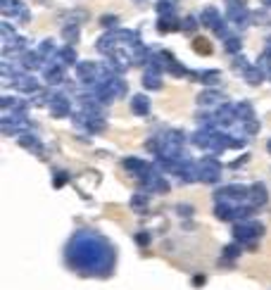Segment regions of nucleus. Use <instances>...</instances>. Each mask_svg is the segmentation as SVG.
<instances>
[{
  "mask_svg": "<svg viewBox=\"0 0 271 290\" xmlns=\"http://www.w3.org/2000/svg\"><path fill=\"white\" fill-rule=\"evenodd\" d=\"M22 65L24 69H36L43 65V60L38 57V53H22Z\"/></svg>",
  "mask_w": 271,
  "mask_h": 290,
  "instance_id": "obj_24",
  "label": "nucleus"
},
{
  "mask_svg": "<svg viewBox=\"0 0 271 290\" xmlns=\"http://www.w3.org/2000/svg\"><path fill=\"white\" fill-rule=\"evenodd\" d=\"M214 114H217V124H221V126H231V124L238 119L236 117V105H226V102H224V105L219 107V112H214Z\"/></svg>",
  "mask_w": 271,
  "mask_h": 290,
  "instance_id": "obj_6",
  "label": "nucleus"
},
{
  "mask_svg": "<svg viewBox=\"0 0 271 290\" xmlns=\"http://www.w3.org/2000/svg\"><path fill=\"white\" fill-rule=\"evenodd\" d=\"M243 79L248 81L250 86H260L262 81H264V72H262L260 67H245L243 69Z\"/></svg>",
  "mask_w": 271,
  "mask_h": 290,
  "instance_id": "obj_16",
  "label": "nucleus"
},
{
  "mask_svg": "<svg viewBox=\"0 0 271 290\" xmlns=\"http://www.w3.org/2000/svg\"><path fill=\"white\" fill-rule=\"evenodd\" d=\"M179 214H181V216L193 214V207H190V204H179Z\"/></svg>",
  "mask_w": 271,
  "mask_h": 290,
  "instance_id": "obj_39",
  "label": "nucleus"
},
{
  "mask_svg": "<svg viewBox=\"0 0 271 290\" xmlns=\"http://www.w3.org/2000/svg\"><path fill=\"white\" fill-rule=\"evenodd\" d=\"M148 240H150L148 233H141V236H138V243H141V245H148Z\"/></svg>",
  "mask_w": 271,
  "mask_h": 290,
  "instance_id": "obj_42",
  "label": "nucleus"
},
{
  "mask_svg": "<svg viewBox=\"0 0 271 290\" xmlns=\"http://www.w3.org/2000/svg\"><path fill=\"white\" fill-rule=\"evenodd\" d=\"M53 48H55V43L53 41H43V43H41V48H38V57H41V60H48V57H53V55H57V53H53Z\"/></svg>",
  "mask_w": 271,
  "mask_h": 290,
  "instance_id": "obj_29",
  "label": "nucleus"
},
{
  "mask_svg": "<svg viewBox=\"0 0 271 290\" xmlns=\"http://www.w3.org/2000/svg\"><path fill=\"white\" fill-rule=\"evenodd\" d=\"M0 33H2V38H5V43H10L14 41V31H12V26L7 22H0Z\"/></svg>",
  "mask_w": 271,
  "mask_h": 290,
  "instance_id": "obj_32",
  "label": "nucleus"
},
{
  "mask_svg": "<svg viewBox=\"0 0 271 290\" xmlns=\"http://www.w3.org/2000/svg\"><path fill=\"white\" fill-rule=\"evenodd\" d=\"M22 7H24L22 0H0V12H2L5 17H14Z\"/></svg>",
  "mask_w": 271,
  "mask_h": 290,
  "instance_id": "obj_19",
  "label": "nucleus"
},
{
  "mask_svg": "<svg viewBox=\"0 0 271 290\" xmlns=\"http://www.w3.org/2000/svg\"><path fill=\"white\" fill-rule=\"evenodd\" d=\"M200 167V181L205 183H217L221 176V164L217 162V157H202L197 162Z\"/></svg>",
  "mask_w": 271,
  "mask_h": 290,
  "instance_id": "obj_1",
  "label": "nucleus"
},
{
  "mask_svg": "<svg viewBox=\"0 0 271 290\" xmlns=\"http://www.w3.org/2000/svg\"><path fill=\"white\" fill-rule=\"evenodd\" d=\"M157 14H160V17L174 14V0H160V2H157Z\"/></svg>",
  "mask_w": 271,
  "mask_h": 290,
  "instance_id": "obj_28",
  "label": "nucleus"
},
{
  "mask_svg": "<svg viewBox=\"0 0 271 290\" xmlns=\"http://www.w3.org/2000/svg\"><path fill=\"white\" fill-rule=\"evenodd\" d=\"M14 86L19 88V93H38L41 88H38V81L31 79V76H22V79H17L14 81Z\"/></svg>",
  "mask_w": 271,
  "mask_h": 290,
  "instance_id": "obj_18",
  "label": "nucleus"
},
{
  "mask_svg": "<svg viewBox=\"0 0 271 290\" xmlns=\"http://www.w3.org/2000/svg\"><path fill=\"white\" fill-rule=\"evenodd\" d=\"M143 86L148 88V91H160L162 88V79L157 74H145L143 76Z\"/></svg>",
  "mask_w": 271,
  "mask_h": 290,
  "instance_id": "obj_27",
  "label": "nucleus"
},
{
  "mask_svg": "<svg viewBox=\"0 0 271 290\" xmlns=\"http://www.w3.org/2000/svg\"><path fill=\"white\" fill-rule=\"evenodd\" d=\"M131 204L138 207V209H143V207L148 204V197H145V195H133V197H131Z\"/></svg>",
  "mask_w": 271,
  "mask_h": 290,
  "instance_id": "obj_36",
  "label": "nucleus"
},
{
  "mask_svg": "<svg viewBox=\"0 0 271 290\" xmlns=\"http://www.w3.org/2000/svg\"><path fill=\"white\" fill-rule=\"evenodd\" d=\"M62 36H65L69 43L79 41V26H76V24H69V26H65V29H62Z\"/></svg>",
  "mask_w": 271,
  "mask_h": 290,
  "instance_id": "obj_30",
  "label": "nucleus"
},
{
  "mask_svg": "<svg viewBox=\"0 0 271 290\" xmlns=\"http://www.w3.org/2000/svg\"><path fill=\"white\" fill-rule=\"evenodd\" d=\"M124 169H126V172H131V174H136L138 179H145L148 174L155 172V167H152V164L138 160V157H126V160H124Z\"/></svg>",
  "mask_w": 271,
  "mask_h": 290,
  "instance_id": "obj_4",
  "label": "nucleus"
},
{
  "mask_svg": "<svg viewBox=\"0 0 271 290\" xmlns=\"http://www.w3.org/2000/svg\"><path fill=\"white\" fill-rule=\"evenodd\" d=\"M262 233H264V226H262L260 221H248V224H238L236 228H233V236L238 238V240H245V243H248V240H252V243H255V240H257Z\"/></svg>",
  "mask_w": 271,
  "mask_h": 290,
  "instance_id": "obj_2",
  "label": "nucleus"
},
{
  "mask_svg": "<svg viewBox=\"0 0 271 290\" xmlns=\"http://www.w3.org/2000/svg\"><path fill=\"white\" fill-rule=\"evenodd\" d=\"M57 57L62 65H76V50L72 45H65L62 50H57Z\"/></svg>",
  "mask_w": 271,
  "mask_h": 290,
  "instance_id": "obj_22",
  "label": "nucleus"
},
{
  "mask_svg": "<svg viewBox=\"0 0 271 290\" xmlns=\"http://www.w3.org/2000/svg\"><path fill=\"white\" fill-rule=\"evenodd\" d=\"M200 22L205 24V26H209V29L214 31V29H217V26L224 22V19L219 17L217 7H205V10H202V14H200Z\"/></svg>",
  "mask_w": 271,
  "mask_h": 290,
  "instance_id": "obj_10",
  "label": "nucleus"
},
{
  "mask_svg": "<svg viewBox=\"0 0 271 290\" xmlns=\"http://www.w3.org/2000/svg\"><path fill=\"white\" fill-rule=\"evenodd\" d=\"M157 29L162 33H172L176 29H181V22H179V17L176 14H169V17H160V22H157Z\"/></svg>",
  "mask_w": 271,
  "mask_h": 290,
  "instance_id": "obj_17",
  "label": "nucleus"
},
{
  "mask_svg": "<svg viewBox=\"0 0 271 290\" xmlns=\"http://www.w3.org/2000/svg\"><path fill=\"white\" fill-rule=\"evenodd\" d=\"M50 109H53V117H57V119L67 117V114L72 112V107H69V100H67L65 96H55L53 102H50Z\"/></svg>",
  "mask_w": 271,
  "mask_h": 290,
  "instance_id": "obj_9",
  "label": "nucleus"
},
{
  "mask_svg": "<svg viewBox=\"0 0 271 290\" xmlns=\"http://www.w3.org/2000/svg\"><path fill=\"white\" fill-rule=\"evenodd\" d=\"M181 181H185V183H193V181H197L200 179V167H197V162H193V160H185L183 162V167H181Z\"/></svg>",
  "mask_w": 271,
  "mask_h": 290,
  "instance_id": "obj_7",
  "label": "nucleus"
},
{
  "mask_svg": "<svg viewBox=\"0 0 271 290\" xmlns=\"http://www.w3.org/2000/svg\"><path fill=\"white\" fill-rule=\"evenodd\" d=\"M267 200H269L267 186H264V183H255V186L250 188V202L255 204V207H262V204H267Z\"/></svg>",
  "mask_w": 271,
  "mask_h": 290,
  "instance_id": "obj_8",
  "label": "nucleus"
},
{
  "mask_svg": "<svg viewBox=\"0 0 271 290\" xmlns=\"http://www.w3.org/2000/svg\"><path fill=\"white\" fill-rule=\"evenodd\" d=\"M267 150H269V152H271V140H269V145H267Z\"/></svg>",
  "mask_w": 271,
  "mask_h": 290,
  "instance_id": "obj_44",
  "label": "nucleus"
},
{
  "mask_svg": "<svg viewBox=\"0 0 271 290\" xmlns=\"http://www.w3.org/2000/svg\"><path fill=\"white\" fill-rule=\"evenodd\" d=\"M141 183H143L145 191H155V193H167V191H169V183L164 181L162 176H157V172L148 174L145 179H141Z\"/></svg>",
  "mask_w": 271,
  "mask_h": 290,
  "instance_id": "obj_5",
  "label": "nucleus"
},
{
  "mask_svg": "<svg viewBox=\"0 0 271 290\" xmlns=\"http://www.w3.org/2000/svg\"><path fill=\"white\" fill-rule=\"evenodd\" d=\"M243 129H245V133H250V136H255V133L260 131V124H257L255 119H248V121L243 124Z\"/></svg>",
  "mask_w": 271,
  "mask_h": 290,
  "instance_id": "obj_34",
  "label": "nucleus"
},
{
  "mask_svg": "<svg viewBox=\"0 0 271 290\" xmlns=\"http://www.w3.org/2000/svg\"><path fill=\"white\" fill-rule=\"evenodd\" d=\"M233 67H236V69H245V67H250V65L243 60V57H236V60H233Z\"/></svg>",
  "mask_w": 271,
  "mask_h": 290,
  "instance_id": "obj_40",
  "label": "nucleus"
},
{
  "mask_svg": "<svg viewBox=\"0 0 271 290\" xmlns=\"http://www.w3.org/2000/svg\"><path fill=\"white\" fill-rule=\"evenodd\" d=\"M181 29H183L185 33H195V29H197V19H195V17H185L183 22H181Z\"/></svg>",
  "mask_w": 271,
  "mask_h": 290,
  "instance_id": "obj_31",
  "label": "nucleus"
},
{
  "mask_svg": "<svg viewBox=\"0 0 271 290\" xmlns=\"http://www.w3.org/2000/svg\"><path fill=\"white\" fill-rule=\"evenodd\" d=\"M236 117L243 119V121H248V119H255V107L250 105L248 100H243V102H238V105H236Z\"/></svg>",
  "mask_w": 271,
  "mask_h": 290,
  "instance_id": "obj_20",
  "label": "nucleus"
},
{
  "mask_svg": "<svg viewBox=\"0 0 271 290\" xmlns=\"http://www.w3.org/2000/svg\"><path fill=\"white\" fill-rule=\"evenodd\" d=\"M224 48H226V53L228 55H240V48H243V41H240L238 36H228L226 41H224Z\"/></svg>",
  "mask_w": 271,
  "mask_h": 290,
  "instance_id": "obj_23",
  "label": "nucleus"
},
{
  "mask_svg": "<svg viewBox=\"0 0 271 290\" xmlns=\"http://www.w3.org/2000/svg\"><path fill=\"white\" fill-rule=\"evenodd\" d=\"M219 102H224V96L219 91H214V88H209V91L197 96V105H202V107H207V105L212 107V105H219Z\"/></svg>",
  "mask_w": 271,
  "mask_h": 290,
  "instance_id": "obj_11",
  "label": "nucleus"
},
{
  "mask_svg": "<svg viewBox=\"0 0 271 290\" xmlns=\"http://www.w3.org/2000/svg\"><path fill=\"white\" fill-rule=\"evenodd\" d=\"M67 181V174H60V176H57V174H55V179H53V183H55V188H57V186H62V183Z\"/></svg>",
  "mask_w": 271,
  "mask_h": 290,
  "instance_id": "obj_41",
  "label": "nucleus"
},
{
  "mask_svg": "<svg viewBox=\"0 0 271 290\" xmlns=\"http://www.w3.org/2000/svg\"><path fill=\"white\" fill-rule=\"evenodd\" d=\"M250 162V155H240L236 162H231V169H238V167H243V164H248Z\"/></svg>",
  "mask_w": 271,
  "mask_h": 290,
  "instance_id": "obj_38",
  "label": "nucleus"
},
{
  "mask_svg": "<svg viewBox=\"0 0 271 290\" xmlns=\"http://www.w3.org/2000/svg\"><path fill=\"white\" fill-rule=\"evenodd\" d=\"M188 76H190L193 81H202V84H219L221 72H219V69H212V72H190Z\"/></svg>",
  "mask_w": 271,
  "mask_h": 290,
  "instance_id": "obj_14",
  "label": "nucleus"
},
{
  "mask_svg": "<svg viewBox=\"0 0 271 290\" xmlns=\"http://www.w3.org/2000/svg\"><path fill=\"white\" fill-rule=\"evenodd\" d=\"M269 76H271V72H269Z\"/></svg>",
  "mask_w": 271,
  "mask_h": 290,
  "instance_id": "obj_45",
  "label": "nucleus"
},
{
  "mask_svg": "<svg viewBox=\"0 0 271 290\" xmlns=\"http://www.w3.org/2000/svg\"><path fill=\"white\" fill-rule=\"evenodd\" d=\"M100 24H102L105 29H114V26L119 24V17H117V14H105V17L100 19Z\"/></svg>",
  "mask_w": 271,
  "mask_h": 290,
  "instance_id": "obj_33",
  "label": "nucleus"
},
{
  "mask_svg": "<svg viewBox=\"0 0 271 290\" xmlns=\"http://www.w3.org/2000/svg\"><path fill=\"white\" fill-rule=\"evenodd\" d=\"M45 81H48L50 86L62 84V81H65V69H62V65H50L48 67V69H45Z\"/></svg>",
  "mask_w": 271,
  "mask_h": 290,
  "instance_id": "obj_15",
  "label": "nucleus"
},
{
  "mask_svg": "<svg viewBox=\"0 0 271 290\" xmlns=\"http://www.w3.org/2000/svg\"><path fill=\"white\" fill-rule=\"evenodd\" d=\"M117 41H119V38H117V31H107L98 41V50H100V53H105V55H112V53H114V45H117Z\"/></svg>",
  "mask_w": 271,
  "mask_h": 290,
  "instance_id": "obj_12",
  "label": "nucleus"
},
{
  "mask_svg": "<svg viewBox=\"0 0 271 290\" xmlns=\"http://www.w3.org/2000/svg\"><path fill=\"white\" fill-rule=\"evenodd\" d=\"M193 50L197 55H212V43L207 38H202V36H197L195 41H193Z\"/></svg>",
  "mask_w": 271,
  "mask_h": 290,
  "instance_id": "obj_25",
  "label": "nucleus"
},
{
  "mask_svg": "<svg viewBox=\"0 0 271 290\" xmlns=\"http://www.w3.org/2000/svg\"><path fill=\"white\" fill-rule=\"evenodd\" d=\"M131 109H133L138 117H145V114L150 112V100H148V96H143V93L133 96V100H131Z\"/></svg>",
  "mask_w": 271,
  "mask_h": 290,
  "instance_id": "obj_13",
  "label": "nucleus"
},
{
  "mask_svg": "<svg viewBox=\"0 0 271 290\" xmlns=\"http://www.w3.org/2000/svg\"><path fill=\"white\" fill-rule=\"evenodd\" d=\"M248 7V0H226V10H240Z\"/></svg>",
  "mask_w": 271,
  "mask_h": 290,
  "instance_id": "obj_35",
  "label": "nucleus"
},
{
  "mask_svg": "<svg viewBox=\"0 0 271 290\" xmlns=\"http://www.w3.org/2000/svg\"><path fill=\"white\" fill-rule=\"evenodd\" d=\"M19 145H22V148H26V150H31V152L41 150V143H38V138H36V136H31V133H22V136H19Z\"/></svg>",
  "mask_w": 271,
  "mask_h": 290,
  "instance_id": "obj_21",
  "label": "nucleus"
},
{
  "mask_svg": "<svg viewBox=\"0 0 271 290\" xmlns=\"http://www.w3.org/2000/svg\"><path fill=\"white\" fill-rule=\"evenodd\" d=\"M214 214H217L219 219H224V221H228V219H233V214H236V209H233V207H228L226 202H217V207H214Z\"/></svg>",
  "mask_w": 271,
  "mask_h": 290,
  "instance_id": "obj_26",
  "label": "nucleus"
},
{
  "mask_svg": "<svg viewBox=\"0 0 271 290\" xmlns=\"http://www.w3.org/2000/svg\"><path fill=\"white\" fill-rule=\"evenodd\" d=\"M224 255H226L228 259H236L240 255V247L238 245H228V247H224Z\"/></svg>",
  "mask_w": 271,
  "mask_h": 290,
  "instance_id": "obj_37",
  "label": "nucleus"
},
{
  "mask_svg": "<svg viewBox=\"0 0 271 290\" xmlns=\"http://www.w3.org/2000/svg\"><path fill=\"white\" fill-rule=\"evenodd\" d=\"M100 72H102V65H95V62H79L76 65V76L86 84H95L100 79Z\"/></svg>",
  "mask_w": 271,
  "mask_h": 290,
  "instance_id": "obj_3",
  "label": "nucleus"
},
{
  "mask_svg": "<svg viewBox=\"0 0 271 290\" xmlns=\"http://www.w3.org/2000/svg\"><path fill=\"white\" fill-rule=\"evenodd\" d=\"M262 5H264V7H271V0H262Z\"/></svg>",
  "mask_w": 271,
  "mask_h": 290,
  "instance_id": "obj_43",
  "label": "nucleus"
}]
</instances>
